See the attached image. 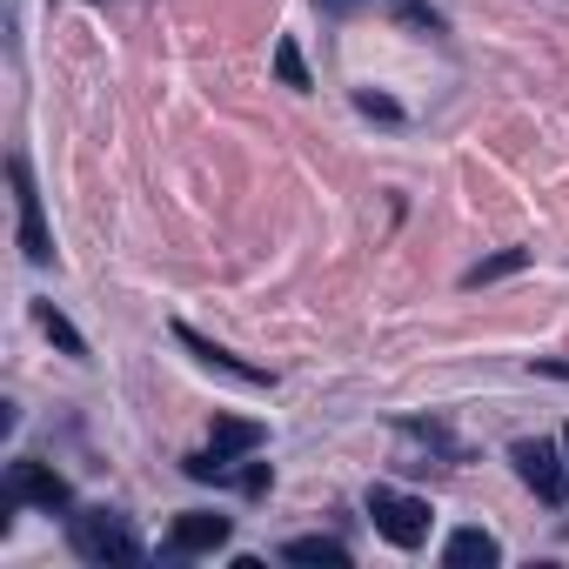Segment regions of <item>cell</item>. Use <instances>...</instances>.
<instances>
[{"label":"cell","instance_id":"18","mask_svg":"<svg viewBox=\"0 0 569 569\" xmlns=\"http://www.w3.org/2000/svg\"><path fill=\"white\" fill-rule=\"evenodd\" d=\"M562 449H569V429H562Z\"/></svg>","mask_w":569,"mask_h":569},{"label":"cell","instance_id":"8","mask_svg":"<svg viewBox=\"0 0 569 569\" xmlns=\"http://www.w3.org/2000/svg\"><path fill=\"white\" fill-rule=\"evenodd\" d=\"M261 442H268V429H261V422H248V416H214V429H208V449H214V456H228V462H234V456H248V449H261Z\"/></svg>","mask_w":569,"mask_h":569},{"label":"cell","instance_id":"9","mask_svg":"<svg viewBox=\"0 0 569 569\" xmlns=\"http://www.w3.org/2000/svg\"><path fill=\"white\" fill-rule=\"evenodd\" d=\"M442 562H449V569H489V562H502V549H496V536H482V529H456L449 549H442Z\"/></svg>","mask_w":569,"mask_h":569},{"label":"cell","instance_id":"7","mask_svg":"<svg viewBox=\"0 0 569 569\" xmlns=\"http://www.w3.org/2000/svg\"><path fill=\"white\" fill-rule=\"evenodd\" d=\"M174 336H181V349H194V362H201V369H214V376H234V382H248V389H274V376H268V369H248V362H234L228 349L201 342L194 329H174Z\"/></svg>","mask_w":569,"mask_h":569},{"label":"cell","instance_id":"13","mask_svg":"<svg viewBox=\"0 0 569 569\" xmlns=\"http://www.w3.org/2000/svg\"><path fill=\"white\" fill-rule=\"evenodd\" d=\"M41 329L54 336V349H61V356H88V342L74 336V322H68V316H61L54 302H41Z\"/></svg>","mask_w":569,"mask_h":569},{"label":"cell","instance_id":"4","mask_svg":"<svg viewBox=\"0 0 569 569\" xmlns=\"http://www.w3.org/2000/svg\"><path fill=\"white\" fill-rule=\"evenodd\" d=\"M509 462H516V476H522V482H529V489H536V496H542L549 509H556V502L569 496V469L556 462V449H549L542 436H522V442L509 449Z\"/></svg>","mask_w":569,"mask_h":569},{"label":"cell","instance_id":"5","mask_svg":"<svg viewBox=\"0 0 569 569\" xmlns=\"http://www.w3.org/2000/svg\"><path fill=\"white\" fill-rule=\"evenodd\" d=\"M21 502H34V509H68V482L54 476V469H41V462H8V496H0V509H21Z\"/></svg>","mask_w":569,"mask_h":569},{"label":"cell","instance_id":"17","mask_svg":"<svg viewBox=\"0 0 569 569\" xmlns=\"http://www.w3.org/2000/svg\"><path fill=\"white\" fill-rule=\"evenodd\" d=\"M536 369H542V376H562V382H569V362H536Z\"/></svg>","mask_w":569,"mask_h":569},{"label":"cell","instance_id":"11","mask_svg":"<svg viewBox=\"0 0 569 569\" xmlns=\"http://www.w3.org/2000/svg\"><path fill=\"white\" fill-rule=\"evenodd\" d=\"M289 562H316V569H342V562H349V549H342V542H329V536H296V542H289Z\"/></svg>","mask_w":569,"mask_h":569},{"label":"cell","instance_id":"6","mask_svg":"<svg viewBox=\"0 0 569 569\" xmlns=\"http://www.w3.org/2000/svg\"><path fill=\"white\" fill-rule=\"evenodd\" d=\"M228 542V516H208V509H188V516H174V529H168V556L181 562V556H214Z\"/></svg>","mask_w":569,"mask_h":569},{"label":"cell","instance_id":"10","mask_svg":"<svg viewBox=\"0 0 569 569\" xmlns=\"http://www.w3.org/2000/svg\"><path fill=\"white\" fill-rule=\"evenodd\" d=\"M316 8H322V14H349V8H389L396 21H409V28H422V34H436V28H442V21L422 8V0H316Z\"/></svg>","mask_w":569,"mask_h":569},{"label":"cell","instance_id":"16","mask_svg":"<svg viewBox=\"0 0 569 569\" xmlns=\"http://www.w3.org/2000/svg\"><path fill=\"white\" fill-rule=\"evenodd\" d=\"M356 108L376 114V121H396V101H382V94H356Z\"/></svg>","mask_w":569,"mask_h":569},{"label":"cell","instance_id":"12","mask_svg":"<svg viewBox=\"0 0 569 569\" xmlns=\"http://www.w3.org/2000/svg\"><path fill=\"white\" fill-rule=\"evenodd\" d=\"M522 261H529V248H502V254L476 261V268H469V289H482V281H502V274H516Z\"/></svg>","mask_w":569,"mask_h":569},{"label":"cell","instance_id":"14","mask_svg":"<svg viewBox=\"0 0 569 569\" xmlns=\"http://www.w3.org/2000/svg\"><path fill=\"white\" fill-rule=\"evenodd\" d=\"M274 74L289 81V88H309V68H302V54H296V41H281L274 48Z\"/></svg>","mask_w":569,"mask_h":569},{"label":"cell","instance_id":"2","mask_svg":"<svg viewBox=\"0 0 569 569\" xmlns=\"http://www.w3.org/2000/svg\"><path fill=\"white\" fill-rule=\"evenodd\" d=\"M369 516H376V529H382L396 549H416V542L429 536V502H422V496H402V489H389V482L369 489Z\"/></svg>","mask_w":569,"mask_h":569},{"label":"cell","instance_id":"15","mask_svg":"<svg viewBox=\"0 0 569 569\" xmlns=\"http://www.w3.org/2000/svg\"><path fill=\"white\" fill-rule=\"evenodd\" d=\"M268 482H274L268 462H248V469H241V489H248V496H268Z\"/></svg>","mask_w":569,"mask_h":569},{"label":"cell","instance_id":"1","mask_svg":"<svg viewBox=\"0 0 569 569\" xmlns=\"http://www.w3.org/2000/svg\"><path fill=\"white\" fill-rule=\"evenodd\" d=\"M74 556L81 562H141V536L121 522V516H108V509H88V516H74Z\"/></svg>","mask_w":569,"mask_h":569},{"label":"cell","instance_id":"3","mask_svg":"<svg viewBox=\"0 0 569 569\" xmlns=\"http://www.w3.org/2000/svg\"><path fill=\"white\" fill-rule=\"evenodd\" d=\"M8 181H14V214H21V254L48 268V261H54V234H48V221H41V194H34L28 161H8Z\"/></svg>","mask_w":569,"mask_h":569}]
</instances>
